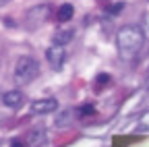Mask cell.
<instances>
[{
    "label": "cell",
    "mask_w": 149,
    "mask_h": 147,
    "mask_svg": "<svg viewBox=\"0 0 149 147\" xmlns=\"http://www.w3.org/2000/svg\"><path fill=\"white\" fill-rule=\"evenodd\" d=\"M116 44H118V50L122 56H135L145 44V35L139 27L126 25L116 33Z\"/></svg>",
    "instance_id": "obj_1"
},
{
    "label": "cell",
    "mask_w": 149,
    "mask_h": 147,
    "mask_svg": "<svg viewBox=\"0 0 149 147\" xmlns=\"http://www.w3.org/2000/svg\"><path fill=\"white\" fill-rule=\"evenodd\" d=\"M40 75V64L37 60L29 58V56H23L17 60V66H15V77L21 85H27L31 81H35V77Z\"/></svg>",
    "instance_id": "obj_2"
},
{
    "label": "cell",
    "mask_w": 149,
    "mask_h": 147,
    "mask_svg": "<svg viewBox=\"0 0 149 147\" xmlns=\"http://www.w3.org/2000/svg\"><path fill=\"white\" fill-rule=\"evenodd\" d=\"M48 17H50V4H35V6H31L27 10L25 21H27L29 29H37Z\"/></svg>",
    "instance_id": "obj_3"
},
{
    "label": "cell",
    "mask_w": 149,
    "mask_h": 147,
    "mask_svg": "<svg viewBox=\"0 0 149 147\" xmlns=\"http://www.w3.org/2000/svg\"><path fill=\"white\" fill-rule=\"evenodd\" d=\"M64 58H66V52H64V46H58V44H54L46 50V60L48 64L54 68V70H60L62 64H64Z\"/></svg>",
    "instance_id": "obj_4"
},
{
    "label": "cell",
    "mask_w": 149,
    "mask_h": 147,
    "mask_svg": "<svg viewBox=\"0 0 149 147\" xmlns=\"http://www.w3.org/2000/svg\"><path fill=\"white\" fill-rule=\"evenodd\" d=\"M48 139V131H46V126H35L31 128V131L27 133L25 137V147H42Z\"/></svg>",
    "instance_id": "obj_5"
},
{
    "label": "cell",
    "mask_w": 149,
    "mask_h": 147,
    "mask_svg": "<svg viewBox=\"0 0 149 147\" xmlns=\"http://www.w3.org/2000/svg\"><path fill=\"white\" fill-rule=\"evenodd\" d=\"M58 110V102L54 98H44V100H35L31 104V112L33 114H50Z\"/></svg>",
    "instance_id": "obj_6"
},
{
    "label": "cell",
    "mask_w": 149,
    "mask_h": 147,
    "mask_svg": "<svg viewBox=\"0 0 149 147\" xmlns=\"http://www.w3.org/2000/svg\"><path fill=\"white\" fill-rule=\"evenodd\" d=\"M2 104H6L8 108H21L25 104V93L19 89H10L2 93Z\"/></svg>",
    "instance_id": "obj_7"
},
{
    "label": "cell",
    "mask_w": 149,
    "mask_h": 147,
    "mask_svg": "<svg viewBox=\"0 0 149 147\" xmlns=\"http://www.w3.org/2000/svg\"><path fill=\"white\" fill-rule=\"evenodd\" d=\"M72 38H74V29L72 27H62V29H58V31L54 33L52 42L58 44V46H66V44L72 42Z\"/></svg>",
    "instance_id": "obj_8"
},
{
    "label": "cell",
    "mask_w": 149,
    "mask_h": 147,
    "mask_svg": "<svg viewBox=\"0 0 149 147\" xmlns=\"http://www.w3.org/2000/svg\"><path fill=\"white\" fill-rule=\"evenodd\" d=\"M72 13H74V8H72L70 4H62V6L58 8V13H56V19H58L60 23H66V21L72 19Z\"/></svg>",
    "instance_id": "obj_9"
},
{
    "label": "cell",
    "mask_w": 149,
    "mask_h": 147,
    "mask_svg": "<svg viewBox=\"0 0 149 147\" xmlns=\"http://www.w3.org/2000/svg\"><path fill=\"white\" fill-rule=\"evenodd\" d=\"M70 110H60V114L56 116V126H66L68 120H70Z\"/></svg>",
    "instance_id": "obj_10"
},
{
    "label": "cell",
    "mask_w": 149,
    "mask_h": 147,
    "mask_svg": "<svg viewBox=\"0 0 149 147\" xmlns=\"http://www.w3.org/2000/svg\"><path fill=\"white\" fill-rule=\"evenodd\" d=\"M93 114H95V108H93V106H83L81 110H79V112H77V116L79 118H85V116H93Z\"/></svg>",
    "instance_id": "obj_11"
},
{
    "label": "cell",
    "mask_w": 149,
    "mask_h": 147,
    "mask_svg": "<svg viewBox=\"0 0 149 147\" xmlns=\"http://www.w3.org/2000/svg\"><path fill=\"white\" fill-rule=\"evenodd\" d=\"M97 83H100V85H104V83H110V75H106V72L97 75Z\"/></svg>",
    "instance_id": "obj_12"
},
{
    "label": "cell",
    "mask_w": 149,
    "mask_h": 147,
    "mask_svg": "<svg viewBox=\"0 0 149 147\" xmlns=\"http://www.w3.org/2000/svg\"><path fill=\"white\" fill-rule=\"evenodd\" d=\"M10 147H25V141H21V139H13Z\"/></svg>",
    "instance_id": "obj_13"
},
{
    "label": "cell",
    "mask_w": 149,
    "mask_h": 147,
    "mask_svg": "<svg viewBox=\"0 0 149 147\" xmlns=\"http://www.w3.org/2000/svg\"><path fill=\"white\" fill-rule=\"evenodd\" d=\"M120 8H122V4H114V6H112V10H110V13H120Z\"/></svg>",
    "instance_id": "obj_14"
},
{
    "label": "cell",
    "mask_w": 149,
    "mask_h": 147,
    "mask_svg": "<svg viewBox=\"0 0 149 147\" xmlns=\"http://www.w3.org/2000/svg\"><path fill=\"white\" fill-rule=\"evenodd\" d=\"M4 2H6V0H0V6H2V4H4Z\"/></svg>",
    "instance_id": "obj_15"
},
{
    "label": "cell",
    "mask_w": 149,
    "mask_h": 147,
    "mask_svg": "<svg viewBox=\"0 0 149 147\" xmlns=\"http://www.w3.org/2000/svg\"><path fill=\"white\" fill-rule=\"evenodd\" d=\"M0 100H2V95H0Z\"/></svg>",
    "instance_id": "obj_16"
}]
</instances>
